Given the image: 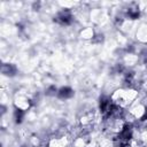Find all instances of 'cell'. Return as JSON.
Masks as SVG:
<instances>
[{
    "instance_id": "obj_1",
    "label": "cell",
    "mask_w": 147,
    "mask_h": 147,
    "mask_svg": "<svg viewBox=\"0 0 147 147\" xmlns=\"http://www.w3.org/2000/svg\"><path fill=\"white\" fill-rule=\"evenodd\" d=\"M71 94H72V92L69 87H63L59 91V95L61 98H69V96H71Z\"/></svg>"
},
{
    "instance_id": "obj_2",
    "label": "cell",
    "mask_w": 147,
    "mask_h": 147,
    "mask_svg": "<svg viewBox=\"0 0 147 147\" xmlns=\"http://www.w3.org/2000/svg\"><path fill=\"white\" fill-rule=\"evenodd\" d=\"M23 115H24V113H23V110H22V109H16V110H15L14 116H15V119H16V122H17V123H20V122L22 121Z\"/></svg>"
}]
</instances>
